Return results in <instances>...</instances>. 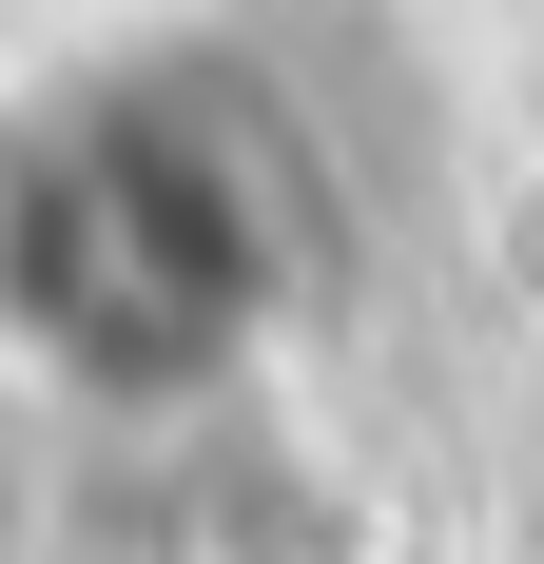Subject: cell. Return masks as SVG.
I'll return each instance as SVG.
<instances>
[{
  "instance_id": "obj_1",
  "label": "cell",
  "mask_w": 544,
  "mask_h": 564,
  "mask_svg": "<svg viewBox=\"0 0 544 564\" xmlns=\"http://www.w3.org/2000/svg\"><path fill=\"white\" fill-rule=\"evenodd\" d=\"M0 292L58 370L98 390H195L215 350H253L272 292V195L195 98H98L58 117L20 195H0Z\"/></svg>"
}]
</instances>
